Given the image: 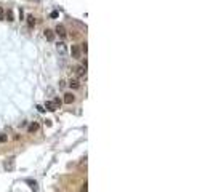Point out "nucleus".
<instances>
[{
    "label": "nucleus",
    "mask_w": 213,
    "mask_h": 192,
    "mask_svg": "<svg viewBox=\"0 0 213 192\" xmlns=\"http://www.w3.org/2000/svg\"><path fill=\"white\" fill-rule=\"evenodd\" d=\"M56 50L61 53V55H66L67 53V48H66V43H64V42H59L58 45H56Z\"/></svg>",
    "instance_id": "obj_7"
},
{
    "label": "nucleus",
    "mask_w": 213,
    "mask_h": 192,
    "mask_svg": "<svg viewBox=\"0 0 213 192\" xmlns=\"http://www.w3.org/2000/svg\"><path fill=\"white\" fill-rule=\"evenodd\" d=\"M54 34L59 35V38H63V40L67 37V31H66V27H64L63 24H58V26H56V29H54Z\"/></svg>",
    "instance_id": "obj_1"
},
{
    "label": "nucleus",
    "mask_w": 213,
    "mask_h": 192,
    "mask_svg": "<svg viewBox=\"0 0 213 192\" xmlns=\"http://www.w3.org/2000/svg\"><path fill=\"white\" fill-rule=\"evenodd\" d=\"M26 182H27V184H29V187H31L34 192H37V190H39V186H37V182H35V181H32V179H26Z\"/></svg>",
    "instance_id": "obj_9"
},
{
    "label": "nucleus",
    "mask_w": 213,
    "mask_h": 192,
    "mask_svg": "<svg viewBox=\"0 0 213 192\" xmlns=\"http://www.w3.org/2000/svg\"><path fill=\"white\" fill-rule=\"evenodd\" d=\"M45 107H47V111H56V107H54L53 101H47V103H45Z\"/></svg>",
    "instance_id": "obj_11"
},
{
    "label": "nucleus",
    "mask_w": 213,
    "mask_h": 192,
    "mask_svg": "<svg viewBox=\"0 0 213 192\" xmlns=\"http://www.w3.org/2000/svg\"><path fill=\"white\" fill-rule=\"evenodd\" d=\"M27 26H29V27H34L35 26V18L32 16V15H27Z\"/></svg>",
    "instance_id": "obj_10"
},
{
    "label": "nucleus",
    "mask_w": 213,
    "mask_h": 192,
    "mask_svg": "<svg viewBox=\"0 0 213 192\" xmlns=\"http://www.w3.org/2000/svg\"><path fill=\"white\" fill-rule=\"evenodd\" d=\"M13 167H15V159H10V163H5V168L7 170H13Z\"/></svg>",
    "instance_id": "obj_13"
},
{
    "label": "nucleus",
    "mask_w": 213,
    "mask_h": 192,
    "mask_svg": "<svg viewBox=\"0 0 213 192\" xmlns=\"http://www.w3.org/2000/svg\"><path fill=\"white\" fill-rule=\"evenodd\" d=\"M71 55H72V58H76V59H79V58H80V55H82L80 46H79V45H72V46H71Z\"/></svg>",
    "instance_id": "obj_2"
},
{
    "label": "nucleus",
    "mask_w": 213,
    "mask_h": 192,
    "mask_svg": "<svg viewBox=\"0 0 213 192\" xmlns=\"http://www.w3.org/2000/svg\"><path fill=\"white\" fill-rule=\"evenodd\" d=\"M5 18L8 19V21H15V18H13V11H11V10L5 11Z\"/></svg>",
    "instance_id": "obj_12"
},
{
    "label": "nucleus",
    "mask_w": 213,
    "mask_h": 192,
    "mask_svg": "<svg viewBox=\"0 0 213 192\" xmlns=\"http://www.w3.org/2000/svg\"><path fill=\"white\" fill-rule=\"evenodd\" d=\"M39 122H31V125L27 127V133H35L37 130H39Z\"/></svg>",
    "instance_id": "obj_5"
},
{
    "label": "nucleus",
    "mask_w": 213,
    "mask_h": 192,
    "mask_svg": "<svg viewBox=\"0 0 213 192\" xmlns=\"http://www.w3.org/2000/svg\"><path fill=\"white\" fill-rule=\"evenodd\" d=\"M43 35H45V38H47L48 42H53V40H54V32L51 31V29H45Z\"/></svg>",
    "instance_id": "obj_3"
},
{
    "label": "nucleus",
    "mask_w": 213,
    "mask_h": 192,
    "mask_svg": "<svg viewBox=\"0 0 213 192\" xmlns=\"http://www.w3.org/2000/svg\"><path fill=\"white\" fill-rule=\"evenodd\" d=\"M74 101H76V96H74L72 93H66V94H64V103H66V104H72Z\"/></svg>",
    "instance_id": "obj_6"
},
{
    "label": "nucleus",
    "mask_w": 213,
    "mask_h": 192,
    "mask_svg": "<svg viewBox=\"0 0 213 192\" xmlns=\"http://www.w3.org/2000/svg\"><path fill=\"white\" fill-rule=\"evenodd\" d=\"M80 50L83 51V53H87L88 51V43L85 42V43H82V46H80Z\"/></svg>",
    "instance_id": "obj_15"
},
{
    "label": "nucleus",
    "mask_w": 213,
    "mask_h": 192,
    "mask_svg": "<svg viewBox=\"0 0 213 192\" xmlns=\"http://www.w3.org/2000/svg\"><path fill=\"white\" fill-rule=\"evenodd\" d=\"M76 74H77L79 77H85V75H87V67H85V66H77V67H76Z\"/></svg>",
    "instance_id": "obj_4"
},
{
    "label": "nucleus",
    "mask_w": 213,
    "mask_h": 192,
    "mask_svg": "<svg viewBox=\"0 0 213 192\" xmlns=\"http://www.w3.org/2000/svg\"><path fill=\"white\" fill-rule=\"evenodd\" d=\"M69 86H71V88H74V90H77V88H80V82L77 79H71L69 80Z\"/></svg>",
    "instance_id": "obj_8"
},
{
    "label": "nucleus",
    "mask_w": 213,
    "mask_h": 192,
    "mask_svg": "<svg viewBox=\"0 0 213 192\" xmlns=\"http://www.w3.org/2000/svg\"><path fill=\"white\" fill-rule=\"evenodd\" d=\"M0 19H5V10L0 7Z\"/></svg>",
    "instance_id": "obj_18"
},
{
    "label": "nucleus",
    "mask_w": 213,
    "mask_h": 192,
    "mask_svg": "<svg viewBox=\"0 0 213 192\" xmlns=\"http://www.w3.org/2000/svg\"><path fill=\"white\" fill-rule=\"evenodd\" d=\"M53 104H54V107H56V109H59V106H61V99H59V98H54V99H53Z\"/></svg>",
    "instance_id": "obj_14"
},
{
    "label": "nucleus",
    "mask_w": 213,
    "mask_h": 192,
    "mask_svg": "<svg viewBox=\"0 0 213 192\" xmlns=\"http://www.w3.org/2000/svg\"><path fill=\"white\" fill-rule=\"evenodd\" d=\"M7 139H8V136H7V134H0V142H7Z\"/></svg>",
    "instance_id": "obj_17"
},
{
    "label": "nucleus",
    "mask_w": 213,
    "mask_h": 192,
    "mask_svg": "<svg viewBox=\"0 0 213 192\" xmlns=\"http://www.w3.org/2000/svg\"><path fill=\"white\" fill-rule=\"evenodd\" d=\"M80 192H88V184H87V182H85V184H82Z\"/></svg>",
    "instance_id": "obj_16"
}]
</instances>
